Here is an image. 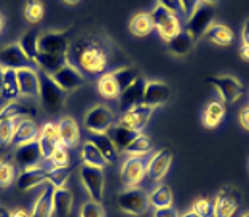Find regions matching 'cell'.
Instances as JSON below:
<instances>
[{
	"label": "cell",
	"instance_id": "44dd1931",
	"mask_svg": "<svg viewBox=\"0 0 249 217\" xmlns=\"http://www.w3.org/2000/svg\"><path fill=\"white\" fill-rule=\"evenodd\" d=\"M38 133H40V128L38 125L31 118H22L16 123V129H15V136H13V144L15 147L29 144L38 139Z\"/></svg>",
	"mask_w": 249,
	"mask_h": 217
},
{
	"label": "cell",
	"instance_id": "03108f58",
	"mask_svg": "<svg viewBox=\"0 0 249 217\" xmlns=\"http://www.w3.org/2000/svg\"><path fill=\"white\" fill-rule=\"evenodd\" d=\"M248 169H249V164H248Z\"/></svg>",
	"mask_w": 249,
	"mask_h": 217
},
{
	"label": "cell",
	"instance_id": "91938a15",
	"mask_svg": "<svg viewBox=\"0 0 249 217\" xmlns=\"http://www.w3.org/2000/svg\"><path fill=\"white\" fill-rule=\"evenodd\" d=\"M2 83H3V67H0V94H2Z\"/></svg>",
	"mask_w": 249,
	"mask_h": 217
},
{
	"label": "cell",
	"instance_id": "7a4b0ae2",
	"mask_svg": "<svg viewBox=\"0 0 249 217\" xmlns=\"http://www.w3.org/2000/svg\"><path fill=\"white\" fill-rule=\"evenodd\" d=\"M38 75V98L48 113H59L66 104V91L54 82L52 75L37 71Z\"/></svg>",
	"mask_w": 249,
	"mask_h": 217
},
{
	"label": "cell",
	"instance_id": "836d02e7",
	"mask_svg": "<svg viewBox=\"0 0 249 217\" xmlns=\"http://www.w3.org/2000/svg\"><path fill=\"white\" fill-rule=\"evenodd\" d=\"M2 98L5 101H18L21 96L19 93V83H18V75L16 71L13 69H3V83H2Z\"/></svg>",
	"mask_w": 249,
	"mask_h": 217
},
{
	"label": "cell",
	"instance_id": "816d5d0a",
	"mask_svg": "<svg viewBox=\"0 0 249 217\" xmlns=\"http://www.w3.org/2000/svg\"><path fill=\"white\" fill-rule=\"evenodd\" d=\"M238 122L241 125L243 129L249 131V106L248 107H243L240 110V115H238Z\"/></svg>",
	"mask_w": 249,
	"mask_h": 217
},
{
	"label": "cell",
	"instance_id": "1f68e13d",
	"mask_svg": "<svg viewBox=\"0 0 249 217\" xmlns=\"http://www.w3.org/2000/svg\"><path fill=\"white\" fill-rule=\"evenodd\" d=\"M37 108L29 104H21L18 101H11L0 110V122L10 118H21V117H36Z\"/></svg>",
	"mask_w": 249,
	"mask_h": 217
},
{
	"label": "cell",
	"instance_id": "ee69618b",
	"mask_svg": "<svg viewBox=\"0 0 249 217\" xmlns=\"http://www.w3.org/2000/svg\"><path fill=\"white\" fill-rule=\"evenodd\" d=\"M45 16V5L42 0H27L24 5V18L31 24H38Z\"/></svg>",
	"mask_w": 249,
	"mask_h": 217
},
{
	"label": "cell",
	"instance_id": "11a10c76",
	"mask_svg": "<svg viewBox=\"0 0 249 217\" xmlns=\"http://www.w3.org/2000/svg\"><path fill=\"white\" fill-rule=\"evenodd\" d=\"M248 38H249V18L246 19L245 26L241 29V40H248Z\"/></svg>",
	"mask_w": 249,
	"mask_h": 217
},
{
	"label": "cell",
	"instance_id": "7bdbcfd3",
	"mask_svg": "<svg viewBox=\"0 0 249 217\" xmlns=\"http://www.w3.org/2000/svg\"><path fill=\"white\" fill-rule=\"evenodd\" d=\"M71 176H72L71 166L52 168V169H48L47 182H50V185H52L53 188H62V187H66L67 182H69Z\"/></svg>",
	"mask_w": 249,
	"mask_h": 217
},
{
	"label": "cell",
	"instance_id": "d6986e66",
	"mask_svg": "<svg viewBox=\"0 0 249 217\" xmlns=\"http://www.w3.org/2000/svg\"><path fill=\"white\" fill-rule=\"evenodd\" d=\"M56 125H58L61 145L72 148L80 142V128H78V123L72 117H62Z\"/></svg>",
	"mask_w": 249,
	"mask_h": 217
},
{
	"label": "cell",
	"instance_id": "f5cc1de1",
	"mask_svg": "<svg viewBox=\"0 0 249 217\" xmlns=\"http://www.w3.org/2000/svg\"><path fill=\"white\" fill-rule=\"evenodd\" d=\"M240 58L243 61L249 62V45L248 43H243L241 42V45H240Z\"/></svg>",
	"mask_w": 249,
	"mask_h": 217
},
{
	"label": "cell",
	"instance_id": "7c38bea8",
	"mask_svg": "<svg viewBox=\"0 0 249 217\" xmlns=\"http://www.w3.org/2000/svg\"><path fill=\"white\" fill-rule=\"evenodd\" d=\"M154 113V108L145 106V104H139L129 110H124L122 113V117L118 118L117 125L120 127H124L128 129H133V131H138V133H142V129L147 127L149 120Z\"/></svg>",
	"mask_w": 249,
	"mask_h": 217
},
{
	"label": "cell",
	"instance_id": "74e56055",
	"mask_svg": "<svg viewBox=\"0 0 249 217\" xmlns=\"http://www.w3.org/2000/svg\"><path fill=\"white\" fill-rule=\"evenodd\" d=\"M154 150V142L147 134L139 133L136 138L133 139V142L126 147V153L128 157H145L147 153H150Z\"/></svg>",
	"mask_w": 249,
	"mask_h": 217
},
{
	"label": "cell",
	"instance_id": "e0dca14e",
	"mask_svg": "<svg viewBox=\"0 0 249 217\" xmlns=\"http://www.w3.org/2000/svg\"><path fill=\"white\" fill-rule=\"evenodd\" d=\"M48 178V169L45 166H36L29 169H22L16 178L15 185L19 192H31L34 188L40 187L47 182Z\"/></svg>",
	"mask_w": 249,
	"mask_h": 217
},
{
	"label": "cell",
	"instance_id": "680465c9",
	"mask_svg": "<svg viewBox=\"0 0 249 217\" xmlns=\"http://www.w3.org/2000/svg\"><path fill=\"white\" fill-rule=\"evenodd\" d=\"M203 5H208V7H213V5H216L219 0H201Z\"/></svg>",
	"mask_w": 249,
	"mask_h": 217
},
{
	"label": "cell",
	"instance_id": "6da1fadb",
	"mask_svg": "<svg viewBox=\"0 0 249 217\" xmlns=\"http://www.w3.org/2000/svg\"><path fill=\"white\" fill-rule=\"evenodd\" d=\"M115 48L99 34H85L71 43L67 62L78 69L85 77H101L110 71Z\"/></svg>",
	"mask_w": 249,
	"mask_h": 217
},
{
	"label": "cell",
	"instance_id": "ac0fdd59",
	"mask_svg": "<svg viewBox=\"0 0 249 217\" xmlns=\"http://www.w3.org/2000/svg\"><path fill=\"white\" fill-rule=\"evenodd\" d=\"M52 77L54 82L66 91V93L67 91H73V90L80 88L87 83V77H85L78 69H75L73 66H71L69 62H67L64 67H61L56 73H53Z\"/></svg>",
	"mask_w": 249,
	"mask_h": 217
},
{
	"label": "cell",
	"instance_id": "3957f363",
	"mask_svg": "<svg viewBox=\"0 0 249 217\" xmlns=\"http://www.w3.org/2000/svg\"><path fill=\"white\" fill-rule=\"evenodd\" d=\"M117 206L123 214L131 217H141L150 209L149 193L141 187L124 188L117 195Z\"/></svg>",
	"mask_w": 249,
	"mask_h": 217
},
{
	"label": "cell",
	"instance_id": "f1b7e54d",
	"mask_svg": "<svg viewBox=\"0 0 249 217\" xmlns=\"http://www.w3.org/2000/svg\"><path fill=\"white\" fill-rule=\"evenodd\" d=\"M54 208H53V187L50 185L43 188V192L38 195V198L34 203L31 217H53Z\"/></svg>",
	"mask_w": 249,
	"mask_h": 217
},
{
	"label": "cell",
	"instance_id": "f546056e",
	"mask_svg": "<svg viewBox=\"0 0 249 217\" xmlns=\"http://www.w3.org/2000/svg\"><path fill=\"white\" fill-rule=\"evenodd\" d=\"M149 203L150 208L161 209V208H171L174 203V193L173 188L168 184L157 185L152 193H149Z\"/></svg>",
	"mask_w": 249,
	"mask_h": 217
},
{
	"label": "cell",
	"instance_id": "b9f144b4",
	"mask_svg": "<svg viewBox=\"0 0 249 217\" xmlns=\"http://www.w3.org/2000/svg\"><path fill=\"white\" fill-rule=\"evenodd\" d=\"M18 178V171H16L15 162L10 158L0 160V188H8L16 182Z\"/></svg>",
	"mask_w": 249,
	"mask_h": 217
},
{
	"label": "cell",
	"instance_id": "ab89813d",
	"mask_svg": "<svg viewBox=\"0 0 249 217\" xmlns=\"http://www.w3.org/2000/svg\"><path fill=\"white\" fill-rule=\"evenodd\" d=\"M112 75L115 77L118 87H120L122 91L126 90L129 85H133L136 80L141 78L139 71L136 69L134 66H129V64L128 66H122V67H118V69L112 71Z\"/></svg>",
	"mask_w": 249,
	"mask_h": 217
},
{
	"label": "cell",
	"instance_id": "d6a6232c",
	"mask_svg": "<svg viewBox=\"0 0 249 217\" xmlns=\"http://www.w3.org/2000/svg\"><path fill=\"white\" fill-rule=\"evenodd\" d=\"M107 134H109V138L114 141V144L118 148V152H124L126 150V147L131 144L133 139L139 133L138 131L124 128V127H120V125H114V127L107 131Z\"/></svg>",
	"mask_w": 249,
	"mask_h": 217
},
{
	"label": "cell",
	"instance_id": "484cf974",
	"mask_svg": "<svg viewBox=\"0 0 249 217\" xmlns=\"http://www.w3.org/2000/svg\"><path fill=\"white\" fill-rule=\"evenodd\" d=\"M34 62L38 66V71H43L48 75H53L61 67H64L67 64V54H50L38 51Z\"/></svg>",
	"mask_w": 249,
	"mask_h": 217
},
{
	"label": "cell",
	"instance_id": "c3c4849f",
	"mask_svg": "<svg viewBox=\"0 0 249 217\" xmlns=\"http://www.w3.org/2000/svg\"><path fill=\"white\" fill-rule=\"evenodd\" d=\"M179 2H180V8H182V15L185 18H190L203 5L201 0H179Z\"/></svg>",
	"mask_w": 249,
	"mask_h": 217
},
{
	"label": "cell",
	"instance_id": "681fc988",
	"mask_svg": "<svg viewBox=\"0 0 249 217\" xmlns=\"http://www.w3.org/2000/svg\"><path fill=\"white\" fill-rule=\"evenodd\" d=\"M158 5L163 7L165 10L171 11L174 15L182 13V8H180V2L179 0H158Z\"/></svg>",
	"mask_w": 249,
	"mask_h": 217
},
{
	"label": "cell",
	"instance_id": "ba28073f",
	"mask_svg": "<svg viewBox=\"0 0 249 217\" xmlns=\"http://www.w3.org/2000/svg\"><path fill=\"white\" fill-rule=\"evenodd\" d=\"M80 181L91 201L103 203L104 199V169L83 164L78 171Z\"/></svg>",
	"mask_w": 249,
	"mask_h": 217
},
{
	"label": "cell",
	"instance_id": "277c9868",
	"mask_svg": "<svg viewBox=\"0 0 249 217\" xmlns=\"http://www.w3.org/2000/svg\"><path fill=\"white\" fill-rule=\"evenodd\" d=\"M243 206V193L235 185H222L213 199L214 217H235Z\"/></svg>",
	"mask_w": 249,
	"mask_h": 217
},
{
	"label": "cell",
	"instance_id": "8d00e7d4",
	"mask_svg": "<svg viewBox=\"0 0 249 217\" xmlns=\"http://www.w3.org/2000/svg\"><path fill=\"white\" fill-rule=\"evenodd\" d=\"M38 37H40V34L36 29V27H32V29L26 31L24 34L21 36L19 38V47L21 50L24 51V54L29 58L32 62L36 59V56L38 54Z\"/></svg>",
	"mask_w": 249,
	"mask_h": 217
},
{
	"label": "cell",
	"instance_id": "ffe728a7",
	"mask_svg": "<svg viewBox=\"0 0 249 217\" xmlns=\"http://www.w3.org/2000/svg\"><path fill=\"white\" fill-rule=\"evenodd\" d=\"M38 145H40L43 160L50 158V155L54 152V148L59 145V134H58V125L56 123H45L38 133Z\"/></svg>",
	"mask_w": 249,
	"mask_h": 217
},
{
	"label": "cell",
	"instance_id": "db71d44e",
	"mask_svg": "<svg viewBox=\"0 0 249 217\" xmlns=\"http://www.w3.org/2000/svg\"><path fill=\"white\" fill-rule=\"evenodd\" d=\"M11 217H31V213L24 208H16L11 211Z\"/></svg>",
	"mask_w": 249,
	"mask_h": 217
},
{
	"label": "cell",
	"instance_id": "52a82bcc",
	"mask_svg": "<svg viewBox=\"0 0 249 217\" xmlns=\"http://www.w3.org/2000/svg\"><path fill=\"white\" fill-rule=\"evenodd\" d=\"M83 125L91 134L107 133V131H109L115 125L114 110H112V108L109 106H106V104L93 106L87 113H85Z\"/></svg>",
	"mask_w": 249,
	"mask_h": 217
},
{
	"label": "cell",
	"instance_id": "d4e9b609",
	"mask_svg": "<svg viewBox=\"0 0 249 217\" xmlns=\"http://www.w3.org/2000/svg\"><path fill=\"white\" fill-rule=\"evenodd\" d=\"M144 85H145V82L142 80V77H141L139 80H136L133 85H129L126 90L122 91V94L118 96V101H120V108L123 112L142 104Z\"/></svg>",
	"mask_w": 249,
	"mask_h": 217
},
{
	"label": "cell",
	"instance_id": "7dc6e473",
	"mask_svg": "<svg viewBox=\"0 0 249 217\" xmlns=\"http://www.w3.org/2000/svg\"><path fill=\"white\" fill-rule=\"evenodd\" d=\"M78 217H106V208L103 206V203H96L88 199L80 206Z\"/></svg>",
	"mask_w": 249,
	"mask_h": 217
},
{
	"label": "cell",
	"instance_id": "6125c7cd",
	"mask_svg": "<svg viewBox=\"0 0 249 217\" xmlns=\"http://www.w3.org/2000/svg\"><path fill=\"white\" fill-rule=\"evenodd\" d=\"M3 27H5V18H3V15L0 13V32L3 31Z\"/></svg>",
	"mask_w": 249,
	"mask_h": 217
},
{
	"label": "cell",
	"instance_id": "30bf717a",
	"mask_svg": "<svg viewBox=\"0 0 249 217\" xmlns=\"http://www.w3.org/2000/svg\"><path fill=\"white\" fill-rule=\"evenodd\" d=\"M147 176V162L144 157H128L120 166V181L124 188L138 187Z\"/></svg>",
	"mask_w": 249,
	"mask_h": 217
},
{
	"label": "cell",
	"instance_id": "4316f807",
	"mask_svg": "<svg viewBox=\"0 0 249 217\" xmlns=\"http://www.w3.org/2000/svg\"><path fill=\"white\" fill-rule=\"evenodd\" d=\"M128 29L134 37H147L155 31L154 19H152L150 13H147V11H139V13L133 15V18L129 19Z\"/></svg>",
	"mask_w": 249,
	"mask_h": 217
},
{
	"label": "cell",
	"instance_id": "f907efd6",
	"mask_svg": "<svg viewBox=\"0 0 249 217\" xmlns=\"http://www.w3.org/2000/svg\"><path fill=\"white\" fill-rule=\"evenodd\" d=\"M154 217H179V211L171 206V208H161L154 211Z\"/></svg>",
	"mask_w": 249,
	"mask_h": 217
},
{
	"label": "cell",
	"instance_id": "603a6c76",
	"mask_svg": "<svg viewBox=\"0 0 249 217\" xmlns=\"http://www.w3.org/2000/svg\"><path fill=\"white\" fill-rule=\"evenodd\" d=\"M205 38L216 47H230L235 42V32L224 22H211L205 34Z\"/></svg>",
	"mask_w": 249,
	"mask_h": 217
},
{
	"label": "cell",
	"instance_id": "5bb4252c",
	"mask_svg": "<svg viewBox=\"0 0 249 217\" xmlns=\"http://www.w3.org/2000/svg\"><path fill=\"white\" fill-rule=\"evenodd\" d=\"M13 162L16 166H19L21 169L40 166V163L43 162V155H42L38 142L34 141V142H29V144L16 147V150L13 153Z\"/></svg>",
	"mask_w": 249,
	"mask_h": 217
},
{
	"label": "cell",
	"instance_id": "83f0119b",
	"mask_svg": "<svg viewBox=\"0 0 249 217\" xmlns=\"http://www.w3.org/2000/svg\"><path fill=\"white\" fill-rule=\"evenodd\" d=\"M53 208L59 217H69L73 209V195L66 187L53 188Z\"/></svg>",
	"mask_w": 249,
	"mask_h": 217
},
{
	"label": "cell",
	"instance_id": "4fadbf2b",
	"mask_svg": "<svg viewBox=\"0 0 249 217\" xmlns=\"http://www.w3.org/2000/svg\"><path fill=\"white\" fill-rule=\"evenodd\" d=\"M71 43L67 32H45L38 37V51L50 54H67Z\"/></svg>",
	"mask_w": 249,
	"mask_h": 217
},
{
	"label": "cell",
	"instance_id": "9c48e42d",
	"mask_svg": "<svg viewBox=\"0 0 249 217\" xmlns=\"http://www.w3.org/2000/svg\"><path fill=\"white\" fill-rule=\"evenodd\" d=\"M214 18V10L213 7H208V5H201L190 18H187L185 22V34L190 37V40L194 43H196L198 40L205 37V34L208 31V27L211 26Z\"/></svg>",
	"mask_w": 249,
	"mask_h": 217
},
{
	"label": "cell",
	"instance_id": "8992f818",
	"mask_svg": "<svg viewBox=\"0 0 249 217\" xmlns=\"http://www.w3.org/2000/svg\"><path fill=\"white\" fill-rule=\"evenodd\" d=\"M150 16H152V19H154L155 31L165 42H169L171 38H174L182 32V24H180L179 16L165 10L163 7H160V5H157V7L150 11Z\"/></svg>",
	"mask_w": 249,
	"mask_h": 217
},
{
	"label": "cell",
	"instance_id": "e7e4bbea",
	"mask_svg": "<svg viewBox=\"0 0 249 217\" xmlns=\"http://www.w3.org/2000/svg\"><path fill=\"white\" fill-rule=\"evenodd\" d=\"M241 42H243V43H248V45H249V38H248V40H241Z\"/></svg>",
	"mask_w": 249,
	"mask_h": 217
},
{
	"label": "cell",
	"instance_id": "9a60e30c",
	"mask_svg": "<svg viewBox=\"0 0 249 217\" xmlns=\"http://www.w3.org/2000/svg\"><path fill=\"white\" fill-rule=\"evenodd\" d=\"M171 98V88L165 82L158 80H149L144 85V94H142V104L155 108L158 106L166 104Z\"/></svg>",
	"mask_w": 249,
	"mask_h": 217
},
{
	"label": "cell",
	"instance_id": "8fae6325",
	"mask_svg": "<svg viewBox=\"0 0 249 217\" xmlns=\"http://www.w3.org/2000/svg\"><path fill=\"white\" fill-rule=\"evenodd\" d=\"M173 160L174 155L169 148H160V150H157L149 158V162H147V176H149V179L152 182H155V184L161 182L168 174L169 168H171Z\"/></svg>",
	"mask_w": 249,
	"mask_h": 217
},
{
	"label": "cell",
	"instance_id": "94428289",
	"mask_svg": "<svg viewBox=\"0 0 249 217\" xmlns=\"http://www.w3.org/2000/svg\"><path fill=\"white\" fill-rule=\"evenodd\" d=\"M64 3H67V5H77V3H80L82 0H62Z\"/></svg>",
	"mask_w": 249,
	"mask_h": 217
},
{
	"label": "cell",
	"instance_id": "cb8c5ba5",
	"mask_svg": "<svg viewBox=\"0 0 249 217\" xmlns=\"http://www.w3.org/2000/svg\"><path fill=\"white\" fill-rule=\"evenodd\" d=\"M19 83V93L26 98H38V75L37 71L32 67H24V69L16 71Z\"/></svg>",
	"mask_w": 249,
	"mask_h": 217
},
{
	"label": "cell",
	"instance_id": "7402d4cb",
	"mask_svg": "<svg viewBox=\"0 0 249 217\" xmlns=\"http://www.w3.org/2000/svg\"><path fill=\"white\" fill-rule=\"evenodd\" d=\"M225 113H227V107L220 99H213L209 101L205 110H203V117H201V123L203 127L208 129H216L220 123L224 122Z\"/></svg>",
	"mask_w": 249,
	"mask_h": 217
},
{
	"label": "cell",
	"instance_id": "4dcf8cb0",
	"mask_svg": "<svg viewBox=\"0 0 249 217\" xmlns=\"http://www.w3.org/2000/svg\"><path fill=\"white\" fill-rule=\"evenodd\" d=\"M93 142V144L98 147V150L103 153V157L107 163H115L118 155H120V152H118V148L115 147L114 141L109 138V134L107 133H103V134H93V138L89 139Z\"/></svg>",
	"mask_w": 249,
	"mask_h": 217
},
{
	"label": "cell",
	"instance_id": "bcb514c9",
	"mask_svg": "<svg viewBox=\"0 0 249 217\" xmlns=\"http://www.w3.org/2000/svg\"><path fill=\"white\" fill-rule=\"evenodd\" d=\"M196 216L200 217H214L213 214V199L208 197H196L190 208Z\"/></svg>",
	"mask_w": 249,
	"mask_h": 217
},
{
	"label": "cell",
	"instance_id": "9f6ffc18",
	"mask_svg": "<svg viewBox=\"0 0 249 217\" xmlns=\"http://www.w3.org/2000/svg\"><path fill=\"white\" fill-rule=\"evenodd\" d=\"M0 217H11V211L3 204H0Z\"/></svg>",
	"mask_w": 249,
	"mask_h": 217
},
{
	"label": "cell",
	"instance_id": "d590c367",
	"mask_svg": "<svg viewBox=\"0 0 249 217\" xmlns=\"http://www.w3.org/2000/svg\"><path fill=\"white\" fill-rule=\"evenodd\" d=\"M98 93L106 99H118V96L122 94V90L118 87L115 77L112 75V72H107L104 75L99 77Z\"/></svg>",
	"mask_w": 249,
	"mask_h": 217
},
{
	"label": "cell",
	"instance_id": "f6af8a7d",
	"mask_svg": "<svg viewBox=\"0 0 249 217\" xmlns=\"http://www.w3.org/2000/svg\"><path fill=\"white\" fill-rule=\"evenodd\" d=\"M16 120L10 118V120H2L0 122V148H7L11 145L13 142V136H15V129H16Z\"/></svg>",
	"mask_w": 249,
	"mask_h": 217
},
{
	"label": "cell",
	"instance_id": "60d3db41",
	"mask_svg": "<svg viewBox=\"0 0 249 217\" xmlns=\"http://www.w3.org/2000/svg\"><path fill=\"white\" fill-rule=\"evenodd\" d=\"M45 166L47 169H52V168H62V166H71V153H69V148L64 147V145H58L54 148V152L50 155V158L43 160Z\"/></svg>",
	"mask_w": 249,
	"mask_h": 217
},
{
	"label": "cell",
	"instance_id": "5b68a950",
	"mask_svg": "<svg viewBox=\"0 0 249 217\" xmlns=\"http://www.w3.org/2000/svg\"><path fill=\"white\" fill-rule=\"evenodd\" d=\"M206 83L217 91L219 99L224 104H235L245 94V85L240 82V78L235 75H214L208 77Z\"/></svg>",
	"mask_w": 249,
	"mask_h": 217
},
{
	"label": "cell",
	"instance_id": "be15d7a7",
	"mask_svg": "<svg viewBox=\"0 0 249 217\" xmlns=\"http://www.w3.org/2000/svg\"><path fill=\"white\" fill-rule=\"evenodd\" d=\"M240 217H249V209H248V211H245V213H241V214H240Z\"/></svg>",
	"mask_w": 249,
	"mask_h": 217
},
{
	"label": "cell",
	"instance_id": "6f0895ef",
	"mask_svg": "<svg viewBox=\"0 0 249 217\" xmlns=\"http://www.w3.org/2000/svg\"><path fill=\"white\" fill-rule=\"evenodd\" d=\"M179 217H200V216H196L192 209H187V211H184L182 214H179Z\"/></svg>",
	"mask_w": 249,
	"mask_h": 217
},
{
	"label": "cell",
	"instance_id": "f35d334b",
	"mask_svg": "<svg viewBox=\"0 0 249 217\" xmlns=\"http://www.w3.org/2000/svg\"><path fill=\"white\" fill-rule=\"evenodd\" d=\"M168 45V50L169 53L178 56V58H184V56H187L192 51V48L195 47V43L192 42L190 37L187 36V34L182 31L179 34V36H176L174 38H171L169 42H166Z\"/></svg>",
	"mask_w": 249,
	"mask_h": 217
},
{
	"label": "cell",
	"instance_id": "e575fe53",
	"mask_svg": "<svg viewBox=\"0 0 249 217\" xmlns=\"http://www.w3.org/2000/svg\"><path fill=\"white\" fill-rule=\"evenodd\" d=\"M80 157H82L83 164H87V166H93V168L104 169L106 164H107V162H106L104 157H103V153L98 150V147H96L91 141H87L82 145Z\"/></svg>",
	"mask_w": 249,
	"mask_h": 217
},
{
	"label": "cell",
	"instance_id": "2e32d148",
	"mask_svg": "<svg viewBox=\"0 0 249 217\" xmlns=\"http://www.w3.org/2000/svg\"><path fill=\"white\" fill-rule=\"evenodd\" d=\"M32 61L24 54V51L21 50L18 43L7 45L0 50V67L3 69H13L19 71L24 67H31Z\"/></svg>",
	"mask_w": 249,
	"mask_h": 217
}]
</instances>
